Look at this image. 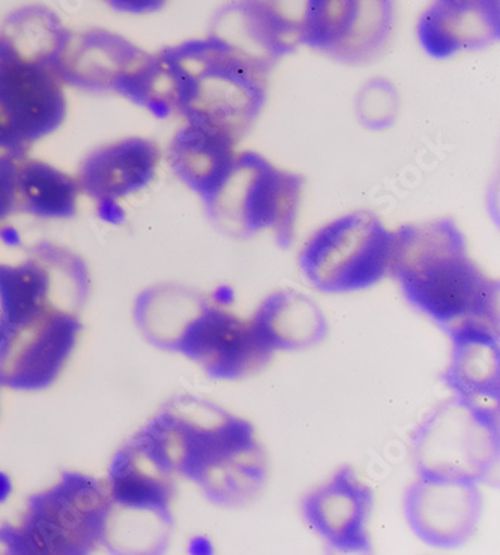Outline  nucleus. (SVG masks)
I'll use <instances>...</instances> for the list:
<instances>
[{
	"mask_svg": "<svg viewBox=\"0 0 500 555\" xmlns=\"http://www.w3.org/2000/svg\"><path fill=\"white\" fill-rule=\"evenodd\" d=\"M72 30L49 7H20L0 25V130L8 154L25 156L66 117L57 64Z\"/></svg>",
	"mask_w": 500,
	"mask_h": 555,
	"instance_id": "1",
	"label": "nucleus"
},
{
	"mask_svg": "<svg viewBox=\"0 0 500 555\" xmlns=\"http://www.w3.org/2000/svg\"><path fill=\"white\" fill-rule=\"evenodd\" d=\"M389 272L406 299L445 331L469 323L498 331L499 284L471 259L456 221L440 218L394 232Z\"/></svg>",
	"mask_w": 500,
	"mask_h": 555,
	"instance_id": "2",
	"label": "nucleus"
},
{
	"mask_svg": "<svg viewBox=\"0 0 500 555\" xmlns=\"http://www.w3.org/2000/svg\"><path fill=\"white\" fill-rule=\"evenodd\" d=\"M159 53L169 68L175 115L236 142L252 130L267 105L271 69L213 35Z\"/></svg>",
	"mask_w": 500,
	"mask_h": 555,
	"instance_id": "3",
	"label": "nucleus"
},
{
	"mask_svg": "<svg viewBox=\"0 0 500 555\" xmlns=\"http://www.w3.org/2000/svg\"><path fill=\"white\" fill-rule=\"evenodd\" d=\"M303 176L283 170L256 151L238 154L228 182L206 207L210 220L234 237L271 232L281 248L295 237Z\"/></svg>",
	"mask_w": 500,
	"mask_h": 555,
	"instance_id": "4",
	"label": "nucleus"
},
{
	"mask_svg": "<svg viewBox=\"0 0 500 555\" xmlns=\"http://www.w3.org/2000/svg\"><path fill=\"white\" fill-rule=\"evenodd\" d=\"M394 232L369 210L343 215L312 234L299 256L312 287L330 295L367 291L389 272Z\"/></svg>",
	"mask_w": 500,
	"mask_h": 555,
	"instance_id": "5",
	"label": "nucleus"
},
{
	"mask_svg": "<svg viewBox=\"0 0 500 555\" xmlns=\"http://www.w3.org/2000/svg\"><path fill=\"white\" fill-rule=\"evenodd\" d=\"M111 492L89 476L65 473L52 490L30 499L17 554L80 555L105 542Z\"/></svg>",
	"mask_w": 500,
	"mask_h": 555,
	"instance_id": "6",
	"label": "nucleus"
},
{
	"mask_svg": "<svg viewBox=\"0 0 500 555\" xmlns=\"http://www.w3.org/2000/svg\"><path fill=\"white\" fill-rule=\"evenodd\" d=\"M254 437L248 421L213 402L183 395L164 408L134 440L164 470L190 478L215 453Z\"/></svg>",
	"mask_w": 500,
	"mask_h": 555,
	"instance_id": "7",
	"label": "nucleus"
},
{
	"mask_svg": "<svg viewBox=\"0 0 500 555\" xmlns=\"http://www.w3.org/2000/svg\"><path fill=\"white\" fill-rule=\"evenodd\" d=\"M413 451L420 475L487 482L499 459L498 414L456 397L421 425Z\"/></svg>",
	"mask_w": 500,
	"mask_h": 555,
	"instance_id": "8",
	"label": "nucleus"
},
{
	"mask_svg": "<svg viewBox=\"0 0 500 555\" xmlns=\"http://www.w3.org/2000/svg\"><path fill=\"white\" fill-rule=\"evenodd\" d=\"M88 284L84 261L53 244L38 245L23 263L0 264V330H14L46 311H69L66 305L76 308Z\"/></svg>",
	"mask_w": 500,
	"mask_h": 555,
	"instance_id": "9",
	"label": "nucleus"
},
{
	"mask_svg": "<svg viewBox=\"0 0 500 555\" xmlns=\"http://www.w3.org/2000/svg\"><path fill=\"white\" fill-rule=\"evenodd\" d=\"M394 26V0H315L303 46L339 64H367L384 52Z\"/></svg>",
	"mask_w": 500,
	"mask_h": 555,
	"instance_id": "10",
	"label": "nucleus"
},
{
	"mask_svg": "<svg viewBox=\"0 0 500 555\" xmlns=\"http://www.w3.org/2000/svg\"><path fill=\"white\" fill-rule=\"evenodd\" d=\"M80 323L74 312L50 310L3 332L0 385L39 390L52 385L76 347Z\"/></svg>",
	"mask_w": 500,
	"mask_h": 555,
	"instance_id": "11",
	"label": "nucleus"
},
{
	"mask_svg": "<svg viewBox=\"0 0 500 555\" xmlns=\"http://www.w3.org/2000/svg\"><path fill=\"white\" fill-rule=\"evenodd\" d=\"M406 518L421 541L436 548L466 543L483 515L479 483L420 475L406 492Z\"/></svg>",
	"mask_w": 500,
	"mask_h": 555,
	"instance_id": "12",
	"label": "nucleus"
},
{
	"mask_svg": "<svg viewBox=\"0 0 500 555\" xmlns=\"http://www.w3.org/2000/svg\"><path fill=\"white\" fill-rule=\"evenodd\" d=\"M176 351L197 362L218 380H236L260 369L273 351L261 341L253 323L208 305L187 327Z\"/></svg>",
	"mask_w": 500,
	"mask_h": 555,
	"instance_id": "13",
	"label": "nucleus"
},
{
	"mask_svg": "<svg viewBox=\"0 0 500 555\" xmlns=\"http://www.w3.org/2000/svg\"><path fill=\"white\" fill-rule=\"evenodd\" d=\"M373 503V491L358 478L354 468L345 467L303 500V514L311 530L331 550L369 554L373 550L369 534Z\"/></svg>",
	"mask_w": 500,
	"mask_h": 555,
	"instance_id": "14",
	"label": "nucleus"
},
{
	"mask_svg": "<svg viewBox=\"0 0 500 555\" xmlns=\"http://www.w3.org/2000/svg\"><path fill=\"white\" fill-rule=\"evenodd\" d=\"M150 53L105 29L72 34L59 59L57 72L65 86L86 92L124 95Z\"/></svg>",
	"mask_w": 500,
	"mask_h": 555,
	"instance_id": "15",
	"label": "nucleus"
},
{
	"mask_svg": "<svg viewBox=\"0 0 500 555\" xmlns=\"http://www.w3.org/2000/svg\"><path fill=\"white\" fill-rule=\"evenodd\" d=\"M162 162L158 144L143 137L116 140L86 156L76 176L81 194L97 202L101 212L119 210L117 203L151 185Z\"/></svg>",
	"mask_w": 500,
	"mask_h": 555,
	"instance_id": "16",
	"label": "nucleus"
},
{
	"mask_svg": "<svg viewBox=\"0 0 500 555\" xmlns=\"http://www.w3.org/2000/svg\"><path fill=\"white\" fill-rule=\"evenodd\" d=\"M421 49L445 61L499 41V0H433L416 26Z\"/></svg>",
	"mask_w": 500,
	"mask_h": 555,
	"instance_id": "17",
	"label": "nucleus"
},
{
	"mask_svg": "<svg viewBox=\"0 0 500 555\" xmlns=\"http://www.w3.org/2000/svg\"><path fill=\"white\" fill-rule=\"evenodd\" d=\"M452 341L451 363L444 380L459 400L483 412L498 414L500 353L498 331L484 324H462L447 331Z\"/></svg>",
	"mask_w": 500,
	"mask_h": 555,
	"instance_id": "18",
	"label": "nucleus"
},
{
	"mask_svg": "<svg viewBox=\"0 0 500 555\" xmlns=\"http://www.w3.org/2000/svg\"><path fill=\"white\" fill-rule=\"evenodd\" d=\"M236 144L228 134L187 122L171 139L167 162L176 178L208 206L232 173Z\"/></svg>",
	"mask_w": 500,
	"mask_h": 555,
	"instance_id": "19",
	"label": "nucleus"
},
{
	"mask_svg": "<svg viewBox=\"0 0 500 555\" xmlns=\"http://www.w3.org/2000/svg\"><path fill=\"white\" fill-rule=\"evenodd\" d=\"M268 465L264 449L254 439L215 453L191 473L206 499L217 506H241L264 488Z\"/></svg>",
	"mask_w": 500,
	"mask_h": 555,
	"instance_id": "20",
	"label": "nucleus"
},
{
	"mask_svg": "<svg viewBox=\"0 0 500 555\" xmlns=\"http://www.w3.org/2000/svg\"><path fill=\"white\" fill-rule=\"evenodd\" d=\"M253 326L269 350H303L325 339L328 322L318 304L303 293L280 291L261 302Z\"/></svg>",
	"mask_w": 500,
	"mask_h": 555,
	"instance_id": "21",
	"label": "nucleus"
},
{
	"mask_svg": "<svg viewBox=\"0 0 500 555\" xmlns=\"http://www.w3.org/2000/svg\"><path fill=\"white\" fill-rule=\"evenodd\" d=\"M170 476L132 440L112 461L108 492L113 506L171 519Z\"/></svg>",
	"mask_w": 500,
	"mask_h": 555,
	"instance_id": "22",
	"label": "nucleus"
},
{
	"mask_svg": "<svg viewBox=\"0 0 500 555\" xmlns=\"http://www.w3.org/2000/svg\"><path fill=\"white\" fill-rule=\"evenodd\" d=\"M17 212L46 220H66L77 212L81 190L77 178L52 164L20 156L15 166Z\"/></svg>",
	"mask_w": 500,
	"mask_h": 555,
	"instance_id": "23",
	"label": "nucleus"
},
{
	"mask_svg": "<svg viewBox=\"0 0 500 555\" xmlns=\"http://www.w3.org/2000/svg\"><path fill=\"white\" fill-rule=\"evenodd\" d=\"M208 305L205 297L189 288L162 285L137 299L136 319L155 346L176 351L187 327Z\"/></svg>",
	"mask_w": 500,
	"mask_h": 555,
	"instance_id": "24",
	"label": "nucleus"
},
{
	"mask_svg": "<svg viewBox=\"0 0 500 555\" xmlns=\"http://www.w3.org/2000/svg\"><path fill=\"white\" fill-rule=\"evenodd\" d=\"M355 112L359 124L367 130H388L400 112V95L396 86L386 78H370L358 92Z\"/></svg>",
	"mask_w": 500,
	"mask_h": 555,
	"instance_id": "25",
	"label": "nucleus"
},
{
	"mask_svg": "<svg viewBox=\"0 0 500 555\" xmlns=\"http://www.w3.org/2000/svg\"><path fill=\"white\" fill-rule=\"evenodd\" d=\"M15 166H17V156L0 155V225L11 215L17 212Z\"/></svg>",
	"mask_w": 500,
	"mask_h": 555,
	"instance_id": "26",
	"label": "nucleus"
},
{
	"mask_svg": "<svg viewBox=\"0 0 500 555\" xmlns=\"http://www.w3.org/2000/svg\"><path fill=\"white\" fill-rule=\"evenodd\" d=\"M117 13L146 15L162 11L169 0H103Z\"/></svg>",
	"mask_w": 500,
	"mask_h": 555,
	"instance_id": "27",
	"label": "nucleus"
},
{
	"mask_svg": "<svg viewBox=\"0 0 500 555\" xmlns=\"http://www.w3.org/2000/svg\"><path fill=\"white\" fill-rule=\"evenodd\" d=\"M10 482L7 479H3V476L0 475V502L5 500L7 495L10 494Z\"/></svg>",
	"mask_w": 500,
	"mask_h": 555,
	"instance_id": "28",
	"label": "nucleus"
}]
</instances>
